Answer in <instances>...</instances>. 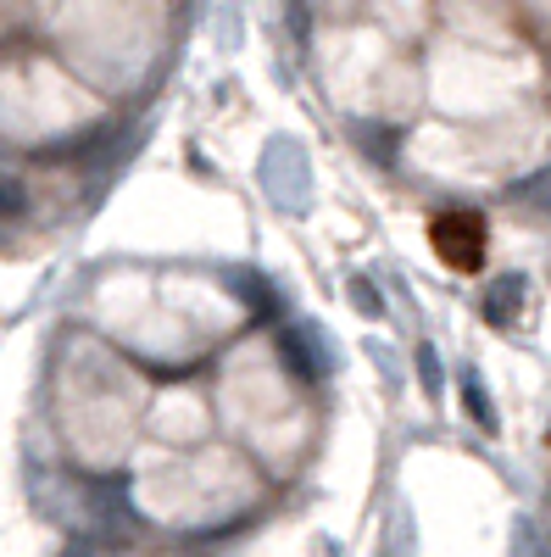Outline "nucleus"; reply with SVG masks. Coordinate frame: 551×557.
<instances>
[{
	"mask_svg": "<svg viewBox=\"0 0 551 557\" xmlns=\"http://www.w3.org/2000/svg\"><path fill=\"white\" fill-rule=\"evenodd\" d=\"M435 251L456 268V273H474L485 257V223L474 212H446L435 218Z\"/></svg>",
	"mask_w": 551,
	"mask_h": 557,
	"instance_id": "nucleus-1",
	"label": "nucleus"
},
{
	"mask_svg": "<svg viewBox=\"0 0 551 557\" xmlns=\"http://www.w3.org/2000/svg\"><path fill=\"white\" fill-rule=\"evenodd\" d=\"M23 212H28V190H23L12 173H0V223H12Z\"/></svg>",
	"mask_w": 551,
	"mask_h": 557,
	"instance_id": "nucleus-2",
	"label": "nucleus"
},
{
	"mask_svg": "<svg viewBox=\"0 0 551 557\" xmlns=\"http://www.w3.org/2000/svg\"><path fill=\"white\" fill-rule=\"evenodd\" d=\"M513 296H524L518 278H501V285L490 290V318H496V323H501V312H508V301H513Z\"/></svg>",
	"mask_w": 551,
	"mask_h": 557,
	"instance_id": "nucleus-3",
	"label": "nucleus"
},
{
	"mask_svg": "<svg viewBox=\"0 0 551 557\" xmlns=\"http://www.w3.org/2000/svg\"><path fill=\"white\" fill-rule=\"evenodd\" d=\"M468 412H479V424H496V418H490V407H485V391L468 380Z\"/></svg>",
	"mask_w": 551,
	"mask_h": 557,
	"instance_id": "nucleus-4",
	"label": "nucleus"
}]
</instances>
